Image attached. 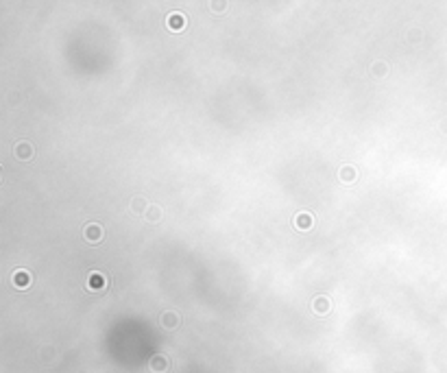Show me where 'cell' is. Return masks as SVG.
Returning a JSON list of instances; mask_svg holds the SVG:
<instances>
[{
  "label": "cell",
  "mask_w": 447,
  "mask_h": 373,
  "mask_svg": "<svg viewBox=\"0 0 447 373\" xmlns=\"http://www.w3.org/2000/svg\"><path fill=\"white\" fill-rule=\"evenodd\" d=\"M109 286V279L105 273L101 271H92L90 275H87V282H85V288L90 290V293H101V290H107Z\"/></svg>",
  "instance_id": "1"
},
{
  "label": "cell",
  "mask_w": 447,
  "mask_h": 373,
  "mask_svg": "<svg viewBox=\"0 0 447 373\" xmlns=\"http://www.w3.org/2000/svg\"><path fill=\"white\" fill-rule=\"evenodd\" d=\"M83 238H85V243H90V245H98V243H103V238H105V229H103V225L101 223H87L85 227H83Z\"/></svg>",
  "instance_id": "2"
},
{
  "label": "cell",
  "mask_w": 447,
  "mask_h": 373,
  "mask_svg": "<svg viewBox=\"0 0 447 373\" xmlns=\"http://www.w3.org/2000/svg\"><path fill=\"white\" fill-rule=\"evenodd\" d=\"M312 312L319 316H325L332 312V301H329V297H325V295H319V297L312 299Z\"/></svg>",
  "instance_id": "3"
},
{
  "label": "cell",
  "mask_w": 447,
  "mask_h": 373,
  "mask_svg": "<svg viewBox=\"0 0 447 373\" xmlns=\"http://www.w3.org/2000/svg\"><path fill=\"white\" fill-rule=\"evenodd\" d=\"M166 24H168V31L181 33V31L186 29V15L179 13V11H170L168 18H166Z\"/></svg>",
  "instance_id": "4"
},
{
  "label": "cell",
  "mask_w": 447,
  "mask_h": 373,
  "mask_svg": "<svg viewBox=\"0 0 447 373\" xmlns=\"http://www.w3.org/2000/svg\"><path fill=\"white\" fill-rule=\"evenodd\" d=\"M13 155L18 157V160L26 162V160H33V155H35V149H33L31 142L22 140V142H18V144L13 146Z\"/></svg>",
  "instance_id": "5"
},
{
  "label": "cell",
  "mask_w": 447,
  "mask_h": 373,
  "mask_svg": "<svg viewBox=\"0 0 447 373\" xmlns=\"http://www.w3.org/2000/svg\"><path fill=\"white\" fill-rule=\"evenodd\" d=\"M159 323H162L166 330H177L181 323V316H179V312H175V310H164L162 316H159Z\"/></svg>",
  "instance_id": "6"
},
{
  "label": "cell",
  "mask_w": 447,
  "mask_h": 373,
  "mask_svg": "<svg viewBox=\"0 0 447 373\" xmlns=\"http://www.w3.org/2000/svg\"><path fill=\"white\" fill-rule=\"evenodd\" d=\"M292 223H295L297 229H301V232H308L310 227H314V216L310 212H297L295 218H292Z\"/></svg>",
  "instance_id": "7"
},
{
  "label": "cell",
  "mask_w": 447,
  "mask_h": 373,
  "mask_svg": "<svg viewBox=\"0 0 447 373\" xmlns=\"http://www.w3.org/2000/svg\"><path fill=\"white\" fill-rule=\"evenodd\" d=\"M148 367H151L153 373H166L170 367V360H168V356H164V354H155L151 358V363H148Z\"/></svg>",
  "instance_id": "8"
},
{
  "label": "cell",
  "mask_w": 447,
  "mask_h": 373,
  "mask_svg": "<svg viewBox=\"0 0 447 373\" xmlns=\"http://www.w3.org/2000/svg\"><path fill=\"white\" fill-rule=\"evenodd\" d=\"M338 179H340V184L351 186V184H356V179H358V171L351 166V164H345V166H340V171H338Z\"/></svg>",
  "instance_id": "9"
},
{
  "label": "cell",
  "mask_w": 447,
  "mask_h": 373,
  "mask_svg": "<svg viewBox=\"0 0 447 373\" xmlns=\"http://www.w3.org/2000/svg\"><path fill=\"white\" fill-rule=\"evenodd\" d=\"M144 221H146V223H151V225L162 223V221H164V210H162V205H157V203H151V205H148V210H146V214H144Z\"/></svg>",
  "instance_id": "10"
},
{
  "label": "cell",
  "mask_w": 447,
  "mask_h": 373,
  "mask_svg": "<svg viewBox=\"0 0 447 373\" xmlns=\"http://www.w3.org/2000/svg\"><path fill=\"white\" fill-rule=\"evenodd\" d=\"M11 284H13L15 288H29L31 286V273L24 271V268H20V271L13 273V277H11Z\"/></svg>",
  "instance_id": "11"
},
{
  "label": "cell",
  "mask_w": 447,
  "mask_h": 373,
  "mask_svg": "<svg viewBox=\"0 0 447 373\" xmlns=\"http://www.w3.org/2000/svg\"><path fill=\"white\" fill-rule=\"evenodd\" d=\"M148 205H151V203H148L144 196H133V199H131V212L133 214H142V216H144Z\"/></svg>",
  "instance_id": "12"
},
{
  "label": "cell",
  "mask_w": 447,
  "mask_h": 373,
  "mask_svg": "<svg viewBox=\"0 0 447 373\" xmlns=\"http://www.w3.org/2000/svg\"><path fill=\"white\" fill-rule=\"evenodd\" d=\"M369 74H371L373 79H382V76L388 74V63H386V62H373Z\"/></svg>",
  "instance_id": "13"
}]
</instances>
